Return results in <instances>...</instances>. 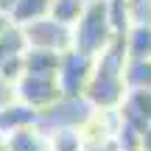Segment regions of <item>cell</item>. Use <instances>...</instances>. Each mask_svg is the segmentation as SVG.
<instances>
[{
  "mask_svg": "<svg viewBox=\"0 0 151 151\" xmlns=\"http://www.w3.org/2000/svg\"><path fill=\"white\" fill-rule=\"evenodd\" d=\"M140 151H151V129L143 132V140H140Z\"/></svg>",
  "mask_w": 151,
  "mask_h": 151,
  "instance_id": "17",
  "label": "cell"
},
{
  "mask_svg": "<svg viewBox=\"0 0 151 151\" xmlns=\"http://www.w3.org/2000/svg\"><path fill=\"white\" fill-rule=\"evenodd\" d=\"M0 151H6V134L0 132Z\"/></svg>",
  "mask_w": 151,
  "mask_h": 151,
  "instance_id": "19",
  "label": "cell"
},
{
  "mask_svg": "<svg viewBox=\"0 0 151 151\" xmlns=\"http://www.w3.org/2000/svg\"><path fill=\"white\" fill-rule=\"evenodd\" d=\"M39 118L42 115L37 109L14 101L11 106H6L0 112V132L3 134H11V132H20V129H31V126H39Z\"/></svg>",
  "mask_w": 151,
  "mask_h": 151,
  "instance_id": "8",
  "label": "cell"
},
{
  "mask_svg": "<svg viewBox=\"0 0 151 151\" xmlns=\"http://www.w3.org/2000/svg\"><path fill=\"white\" fill-rule=\"evenodd\" d=\"M48 14H50V0H17V6L9 14V22L22 28V25L37 22V20H42Z\"/></svg>",
  "mask_w": 151,
  "mask_h": 151,
  "instance_id": "11",
  "label": "cell"
},
{
  "mask_svg": "<svg viewBox=\"0 0 151 151\" xmlns=\"http://www.w3.org/2000/svg\"><path fill=\"white\" fill-rule=\"evenodd\" d=\"M28 48H39V50H56V53H65L73 48V31L62 22H56L53 17H42L37 22H28L22 25Z\"/></svg>",
  "mask_w": 151,
  "mask_h": 151,
  "instance_id": "4",
  "label": "cell"
},
{
  "mask_svg": "<svg viewBox=\"0 0 151 151\" xmlns=\"http://www.w3.org/2000/svg\"><path fill=\"white\" fill-rule=\"evenodd\" d=\"M92 70H95V59L87 53H78L76 48L62 53V65L56 73V84L62 90V98H84L87 87H90Z\"/></svg>",
  "mask_w": 151,
  "mask_h": 151,
  "instance_id": "3",
  "label": "cell"
},
{
  "mask_svg": "<svg viewBox=\"0 0 151 151\" xmlns=\"http://www.w3.org/2000/svg\"><path fill=\"white\" fill-rule=\"evenodd\" d=\"M129 62L126 56V42L123 37H115V42L95 59V70H92L90 87H87L84 98L95 112H115L120 109L126 98V81H123V67Z\"/></svg>",
  "mask_w": 151,
  "mask_h": 151,
  "instance_id": "1",
  "label": "cell"
},
{
  "mask_svg": "<svg viewBox=\"0 0 151 151\" xmlns=\"http://www.w3.org/2000/svg\"><path fill=\"white\" fill-rule=\"evenodd\" d=\"M6 151H50V143L39 126H31L6 134Z\"/></svg>",
  "mask_w": 151,
  "mask_h": 151,
  "instance_id": "9",
  "label": "cell"
},
{
  "mask_svg": "<svg viewBox=\"0 0 151 151\" xmlns=\"http://www.w3.org/2000/svg\"><path fill=\"white\" fill-rule=\"evenodd\" d=\"M126 90H151V59H129L123 67Z\"/></svg>",
  "mask_w": 151,
  "mask_h": 151,
  "instance_id": "14",
  "label": "cell"
},
{
  "mask_svg": "<svg viewBox=\"0 0 151 151\" xmlns=\"http://www.w3.org/2000/svg\"><path fill=\"white\" fill-rule=\"evenodd\" d=\"M17 101L25 104V106L37 109L39 115L48 112L50 106L62 101V90L56 84V78H37V76H22L20 81L14 84Z\"/></svg>",
  "mask_w": 151,
  "mask_h": 151,
  "instance_id": "5",
  "label": "cell"
},
{
  "mask_svg": "<svg viewBox=\"0 0 151 151\" xmlns=\"http://www.w3.org/2000/svg\"><path fill=\"white\" fill-rule=\"evenodd\" d=\"M84 9H87V0H50V14L48 17H53L56 22L73 28L81 20Z\"/></svg>",
  "mask_w": 151,
  "mask_h": 151,
  "instance_id": "13",
  "label": "cell"
},
{
  "mask_svg": "<svg viewBox=\"0 0 151 151\" xmlns=\"http://www.w3.org/2000/svg\"><path fill=\"white\" fill-rule=\"evenodd\" d=\"M59 65H62V53H56V50L25 48V53H22L25 76H37V78H56Z\"/></svg>",
  "mask_w": 151,
  "mask_h": 151,
  "instance_id": "7",
  "label": "cell"
},
{
  "mask_svg": "<svg viewBox=\"0 0 151 151\" xmlns=\"http://www.w3.org/2000/svg\"><path fill=\"white\" fill-rule=\"evenodd\" d=\"M73 31V48L78 53H87L92 59L104 53L109 45L115 42V28H112V20H109V9H106V0H92L87 3L81 20L70 28Z\"/></svg>",
  "mask_w": 151,
  "mask_h": 151,
  "instance_id": "2",
  "label": "cell"
},
{
  "mask_svg": "<svg viewBox=\"0 0 151 151\" xmlns=\"http://www.w3.org/2000/svg\"><path fill=\"white\" fill-rule=\"evenodd\" d=\"M123 42H126V56L129 59H151V25L148 22H137L132 25L129 31L123 34Z\"/></svg>",
  "mask_w": 151,
  "mask_h": 151,
  "instance_id": "10",
  "label": "cell"
},
{
  "mask_svg": "<svg viewBox=\"0 0 151 151\" xmlns=\"http://www.w3.org/2000/svg\"><path fill=\"white\" fill-rule=\"evenodd\" d=\"M120 120L134 126L137 132L151 129V90H129L118 109Z\"/></svg>",
  "mask_w": 151,
  "mask_h": 151,
  "instance_id": "6",
  "label": "cell"
},
{
  "mask_svg": "<svg viewBox=\"0 0 151 151\" xmlns=\"http://www.w3.org/2000/svg\"><path fill=\"white\" fill-rule=\"evenodd\" d=\"M14 6H17V0H0V14H3V17H9Z\"/></svg>",
  "mask_w": 151,
  "mask_h": 151,
  "instance_id": "16",
  "label": "cell"
},
{
  "mask_svg": "<svg viewBox=\"0 0 151 151\" xmlns=\"http://www.w3.org/2000/svg\"><path fill=\"white\" fill-rule=\"evenodd\" d=\"M25 48H28V42H25L22 28L20 25H9L0 34V65H6V62L14 59V56H22Z\"/></svg>",
  "mask_w": 151,
  "mask_h": 151,
  "instance_id": "12",
  "label": "cell"
},
{
  "mask_svg": "<svg viewBox=\"0 0 151 151\" xmlns=\"http://www.w3.org/2000/svg\"><path fill=\"white\" fill-rule=\"evenodd\" d=\"M17 101V92H14V84H9V81L0 76V112H3L6 106H11V104Z\"/></svg>",
  "mask_w": 151,
  "mask_h": 151,
  "instance_id": "15",
  "label": "cell"
},
{
  "mask_svg": "<svg viewBox=\"0 0 151 151\" xmlns=\"http://www.w3.org/2000/svg\"><path fill=\"white\" fill-rule=\"evenodd\" d=\"M9 25H11V22H9V17H3V14H0V34H3Z\"/></svg>",
  "mask_w": 151,
  "mask_h": 151,
  "instance_id": "18",
  "label": "cell"
}]
</instances>
